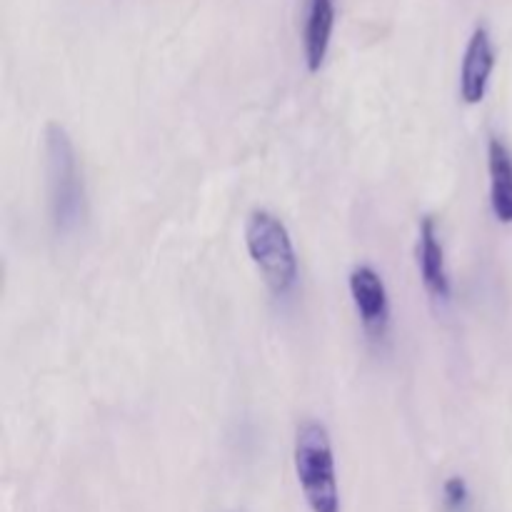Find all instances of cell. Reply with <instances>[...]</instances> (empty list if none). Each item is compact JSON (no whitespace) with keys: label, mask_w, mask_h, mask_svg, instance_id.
<instances>
[{"label":"cell","mask_w":512,"mask_h":512,"mask_svg":"<svg viewBox=\"0 0 512 512\" xmlns=\"http://www.w3.org/2000/svg\"><path fill=\"white\" fill-rule=\"evenodd\" d=\"M45 175H48V208L55 233H75L85 218V185L73 140L58 123L45 128Z\"/></svg>","instance_id":"obj_1"},{"label":"cell","mask_w":512,"mask_h":512,"mask_svg":"<svg viewBox=\"0 0 512 512\" xmlns=\"http://www.w3.org/2000/svg\"><path fill=\"white\" fill-rule=\"evenodd\" d=\"M293 465L310 512H343L333 440L318 420H305L295 433Z\"/></svg>","instance_id":"obj_2"},{"label":"cell","mask_w":512,"mask_h":512,"mask_svg":"<svg viewBox=\"0 0 512 512\" xmlns=\"http://www.w3.org/2000/svg\"><path fill=\"white\" fill-rule=\"evenodd\" d=\"M245 248L263 275L270 293L283 298L295 288L300 275L298 253L283 220L270 210H253L245 220Z\"/></svg>","instance_id":"obj_3"},{"label":"cell","mask_w":512,"mask_h":512,"mask_svg":"<svg viewBox=\"0 0 512 512\" xmlns=\"http://www.w3.org/2000/svg\"><path fill=\"white\" fill-rule=\"evenodd\" d=\"M348 288L365 333L373 340H383L390 328V298L378 270L358 265L350 270Z\"/></svg>","instance_id":"obj_4"},{"label":"cell","mask_w":512,"mask_h":512,"mask_svg":"<svg viewBox=\"0 0 512 512\" xmlns=\"http://www.w3.org/2000/svg\"><path fill=\"white\" fill-rule=\"evenodd\" d=\"M495 70V45L490 30L478 25L473 30L465 48L463 65H460V98L468 105H478L488 93L490 75Z\"/></svg>","instance_id":"obj_5"},{"label":"cell","mask_w":512,"mask_h":512,"mask_svg":"<svg viewBox=\"0 0 512 512\" xmlns=\"http://www.w3.org/2000/svg\"><path fill=\"white\" fill-rule=\"evenodd\" d=\"M418 270H420V280H423L430 298L448 303L450 295H453V283H450L448 263H445V248H443V240H440L438 223H435L433 215H425V218L420 220Z\"/></svg>","instance_id":"obj_6"},{"label":"cell","mask_w":512,"mask_h":512,"mask_svg":"<svg viewBox=\"0 0 512 512\" xmlns=\"http://www.w3.org/2000/svg\"><path fill=\"white\" fill-rule=\"evenodd\" d=\"M333 28H335L333 0H308V10H305L303 50H305V65H308L310 73H318V70L323 68L330 50Z\"/></svg>","instance_id":"obj_7"},{"label":"cell","mask_w":512,"mask_h":512,"mask_svg":"<svg viewBox=\"0 0 512 512\" xmlns=\"http://www.w3.org/2000/svg\"><path fill=\"white\" fill-rule=\"evenodd\" d=\"M488 173L493 215L498 223L512 225V153L498 135L488 140Z\"/></svg>","instance_id":"obj_8"},{"label":"cell","mask_w":512,"mask_h":512,"mask_svg":"<svg viewBox=\"0 0 512 512\" xmlns=\"http://www.w3.org/2000/svg\"><path fill=\"white\" fill-rule=\"evenodd\" d=\"M443 510L445 512H470V488L465 478L450 475L443 483Z\"/></svg>","instance_id":"obj_9"}]
</instances>
